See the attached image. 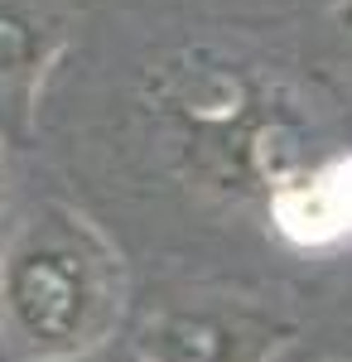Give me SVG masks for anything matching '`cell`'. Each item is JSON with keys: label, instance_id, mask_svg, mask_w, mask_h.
I'll list each match as a JSON object with an SVG mask.
<instances>
[{"label": "cell", "instance_id": "obj_1", "mask_svg": "<svg viewBox=\"0 0 352 362\" xmlns=\"http://www.w3.org/2000/svg\"><path fill=\"white\" fill-rule=\"evenodd\" d=\"M121 319V256L68 208H34L0 251V334L29 362L102 348Z\"/></svg>", "mask_w": 352, "mask_h": 362}, {"label": "cell", "instance_id": "obj_4", "mask_svg": "<svg viewBox=\"0 0 352 362\" xmlns=\"http://www.w3.org/2000/svg\"><path fill=\"white\" fill-rule=\"evenodd\" d=\"M343 15H352V5H343Z\"/></svg>", "mask_w": 352, "mask_h": 362}, {"label": "cell", "instance_id": "obj_3", "mask_svg": "<svg viewBox=\"0 0 352 362\" xmlns=\"http://www.w3.org/2000/svg\"><path fill=\"white\" fill-rule=\"evenodd\" d=\"M275 223L295 242H343L352 237V160H333L319 174L275 189Z\"/></svg>", "mask_w": 352, "mask_h": 362}, {"label": "cell", "instance_id": "obj_2", "mask_svg": "<svg viewBox=\"0 0 352 362\" xmlns=\"http://www.w3.org/2000/svg\"><path fill=\"white\" fill-rule=\"evenodd\" d=\"M285 329L256 309H169L145 324L140 362H271Z\"/></svg>", "mask_w": 352, "mask_h": 362}]
</instances>
